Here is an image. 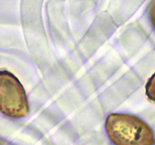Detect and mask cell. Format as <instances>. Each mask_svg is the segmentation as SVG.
<instances>
[{
    "label": "cell",
    "mask_w": 155,
    "mask_h": 145,
    "mask_svg": "<svg viewBox=\"0 0 155 145\" xmlns=\"http://www.w3.org/2000/svg\"><path fill=\"white\" fill-rule=\"evenodd\" d=\"M105 127L109 140L115 145H153L155 143L150 126L136 116L109 114Z\"/></svg>",
    "instance_id": "1"
},
{
    "label": "cell",
    "mask_w": 155,
    "mask_h": 145,
    "mask_svg": "<svg viewBox=\"0 0 155 145\" xmlns=\"http://www.w3.org/2000/svg\"><path fill=\"white\" fill-rule=\"evenodd\" d=\"M30 112L24 87L15 74L0 70V113L11 118H22Z\"/></svg>",
    "instance_id": "2"
},
{
    "label": "cell",
    "mask_w": 155,
    "mask_h": 145,
    "mask_svg": "<svg viewBox=\"0 0 155 145\" xmlns=\"http://www.w3.org/2000/svg\"><path fill=\"white\" fill-rule=\"evenodd\" d=\"M149 12H150V17L152 25H153V29L155 30V0H153L151 2V4L150 5Z\"/></svg>",
    "instance_id": "4"
},
{
    "label": "cell",
    "mask_w": 155,
    "mask_h": 145,
    "mask_svg": "<svg viewBox=\"0 0 155 145\" xmlns=\"http://www.w3.org/2000/svg\"><path fill=\"white\" fill-rule=\"evenodd\" d=\"M145 89L148 99L155 102V72L147 82Z\"/></svg>",
    "instance_id": "3"
}]
</instances>
